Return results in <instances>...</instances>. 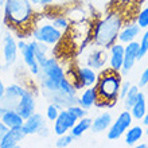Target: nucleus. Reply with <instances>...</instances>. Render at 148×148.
Listing matches in <instances>:
<instances>
[{
	"instance_id": "25",
	"label": "nucleus",
	"mask_w": 148,
	"mask_h": 148,
	"mask_svg": "<svg viewBox=\"0 0 148 148\" xmlns=\"http://www.w3.org/2000/svg\"><path fill=\"white\" fill-rule=\"evenodd\" d=\"M45 12H46V15H47V11H45ZM47 18H49V20L54 24L55 27L58 28V30H61L62 32H66L71 24L70 19L63 12L62 14H55V11H53V15H47Z\"/></svg>"
},
{
	"instance_id": "10",
	"label": "nucleus",
	"mask_w": 148,
	"mask_h": 148,
	"mask_svg": "<svg viewBox=\"0 0 148 148\" xmlns=\"http://www.w3.org/2000/svg\"><path fill=\"white\" fill-rule=\"evenodd\" d=\"M75 123H77V119H75L69 110L61 109L59 116L57 117V120L53 123V132H54L57 136L69 133Z\"/></svg>"
},
{
	"instance_id": "2",
	"label": "nucleus",
	"mask_w": 148,
	"mask_h": 148,
	"mask_svg": "<svg viewBox=\"0 0 148 148\" xmlns=\"http://www.w3.org/2000/svg\"><path fill=\"white\" fill-rule=\"evenodd\" d=\"M124 14L120 10L108 11L93 23L92 32V45L97 47H102L108 50L113 43L117 42L119 32L124 26Z\"/></svg>"
},
{
	"instance_id": "28",
	"label": "nucleus",
	"mask_w": 148,
	"mask_h": 148,
	"mask_svg": "<svg viewBox=\"0 0 148 148\" xmlns=\"http://www.w3.org/2000/svg\"><path fill=\"white\" fill-rule=\"evenodd\" d=\"M74 141H75V139H74V137L71 136V133L69 132V133H65V135L58 136V139H57L54 145L57 148H67V147H70Z\"/></svg>"
},
{
	"instance_id": "20",
	"label": "nucleus",
	"mask_w": 148,
	"mask_h": 148,
	"mask_svg": "<svg viewBox=\"0 0 148 148\" xmlns=\"http://www.w3.org/2000/svg\"><path fill=\"white\" fill-rule=\"evenodd\" d=\"M96 102H97V90L94 86L82 89L81 94L78 96V105H81L84 109L89 110L93 106H96Z\"/></svg>"
},
{
	"instance_id": "16",
	"label": "nucleus",
	"mask_w": 148,
	"mask_h": 148,
	"mask_svg": "<svg viewBox=\"0 0 148 148\" xmlns=\"http://www.w3.org/2000/svg\"><path fill=\"white\" fill-rule=\"evenodd\" d=\"M20 55H22V59H23V63L26 65V67L28 69L30 74L36 77L40 70V66H39L38 61L35 58V53H34V46H32V42L28 40L27 45L24 46V49L20 50Z\"/></svg>"
},
{
	"instance_id": "9",
	"label": "nucleus",
	"mask_w": 148,
	"mask_h": 148,
	"mask_svg": "<svg viewBox=\"0 0 148 148\" xmlns=\"http://www.w3.org/2000/svg\"><path fill=\"white\" fill-rule=\"evenodd\" d=\"M18 40L15 39V36L7 32L3 36V46H1V57H3L4 65L5 67L12 66L14 63H16L18 61Z\"/></svg>"
},
{
	"instance_id": "40",
	"label": "nucleus",
	"mask_w": 148,
	"mask_h": 148,
	"mask_svg": "<svg viewBox=\"0 0 148 148\" xmlns=\"http://www.w3.org/2000/svg\"><path fill=\"white\" fill-rule=\"evenodd\" d=\"M137 148H148V145L145 143H140V144H136Z\"/></svg>"
},
{
	"instance_id": "1",
	"label": "nucleus",
	"mask_w": 148,
	"mask_h": 148,
	"mask_svg": "<svg viewBox=\"0 0 148 148\" xmlns=\"http://www.w3.org/2000/svg\"><path fill=\"white\" fill-rule=\"evenodd\" d=\"M36 10L31 0H4L3 22L18 34V38H31Z\"/></svg>"
},
{
	"instance_id": "30",
	"label": "nucleus",
	"mask_w": 148,
	"mask_h": 148,
	"mask_svg": "<svg viewBox=\"0 0 148 148\" xmlns=\"http://www.w3.org/2000/svg\"><path fill=\"white\" fill-rule=\"evenodd\" d=\"M31 3L35 7L36 12H40V11H46V10L53 8L54 4L57 3V0H31Z\"/></svg>"
},
{
	"instance_id": "35",
	"label": "nucleus",
	"mask_w": 148,
	"mask_h": 148,
	"mask_svg": "<svg viewBox=\"0 0 148 148\" xmlns=\"http://www.w3.org/2000/svg\"><path fill=\"white\" fill-rule=\"evenodd\" d=\"M131 82L129 81H123L121 82V86H120V100H123V98L125 97V94L128 93L129 88H131Z\"/></svg>"
},
{
	"instance_id": "22",
	"label": "nucleus",
	"mask_w": 148,
	"mask_h": 148,
	"mask_svg": "<svg viewBox=\"0 0 148 148\" xmlns=\"http://www.w3.org/2000/svg\"><path fill=\"white\" fill-rule=\"evenodd\" d=\"M144 136V129L141 125H131L124 133V140L125 144L128 147L136 145L141 140V137Z\"/></svg>"
},
{
	"instance_id": "5",
	"label": "nucleus",
	"mask_w": 148,
	"mask_h": 148,
	"mask_svg": "<svg viewBox=\"0 0 148 148\" xmlns=\"http://www.w3.org/2000/svg\"><path fill=\"white\" fill-rule=\"evenodd\" d=\"M66 78L73 84V86L78 92V90L96 85L98 74L88 65H75V66L71 65L66 70Z\"/></svg>"
},
{
	"instance_id": "26",
	"label": "nucleus",
	"mask_w": 148,
	"mask_h": 148,
	"mask_svg": "<svg viewBox=\"0 0 148 148\" xmlns=\"http://www.w3.org/2000/svg\"><path fill=\"white\" fill-rule=\"evenodd\" d=\"M32 42V46H34V53H35V58L38 61V63H40L45 61V59L50 55L51 53V47L46 43H42V42H38L35 39H31Z\"/></svg>"
},
{
	"instance_id": "7",
	"label": "nucleus",
	"mask_w": 148,
	"mask_h": 148,
	"mask_svg": "<svg viewBox=\"0 0 148 148\" xmlns=\"http://www.w3.org/2000/svg\"><path fill=\"white\" fill-rule=\"evenodd\" d=\"M39 66H40V70H39L40 75L50 78L58 84L62 82L63 78H66V69H63L55 55H49Z\"/></svg>"
},
{
	"instance_id": "33",
	"label": "nucleus",
	"mask_w": 148,
	"mask_h": 148,
	"mask_svg": "<svg viewBox=\"0 0 148 148\" xmlns=\"http://www.w3.org/2000/svg\"><path fill=\"white\" fill-rule=\"evenodd\" d=\"M69 112L73 114L77 120H79V119H82V117H85L86 114H88V110L84 109L81 105H78V104H74V105H70L69 108H66Z\"/></svg>"
},
{
	"instance_id": "15",
	"label": "nucleus",
	"mask_w": 148,
	"mask_h": 148,
	"mask_svg": "<svg viewBox=\"0 0 148 148\" xmlns=\"http://www.w3.org/2000/svg\"><path fill=\"white\" fill-rule=\"evenodd\" d=\"M124 50L125 45L120 42L113 43L112 46L108 49V65L109 69L114 71H121L123 62H124Z\"/></svg>"
},
{
	"instance_id": "12",
	"label": "nucleus",
	"mask_w": 148,
	"mask_h": 148,
	"mask_svg": "<svg viewBox=\"0 0 148 148\" xmlns=\"http://www.w3.org/2000/svg\"><path fill=\"white\" fill-rule=\"evenodd\" d=\"M27 88H24L23 85H19V84H11V85L5 86V92H4L3 98L0 100L1 101V105L5 106V108H12L15 109L19 100L22 98V96L24 94Z\"/></svg>"
},
{
	"instance_id": "4",
	"label": "nucleus",
	"mask_w": 148,
	"mask_h": 148,
	"mask_svg": "<svg viewBox=\"0 0 148 148\" xmlns=\"http://www.w3.org/2000/svg\"><path fill=\"white\" fill-rule=\"evenodd\" d=\"M63 35H65V32L58 30L54 24L51 23L49 18H47L46 12L45 11L36 12L34 27L31 30L32 39H35L38 42L46 43L50 47H55L62 42Z\"/></svg>"
},
{
	"instance_id": "13",
	"label": "nucleus",
	"mask_w": 148,
	"mask_h": 148,
	"mask_svg": "<svg viewBox=\"0 0 148 148\" xmlns=\"http://www.w3.org/2000/svg\"><path fill=\"white\" fill-rule=\"evenodd\" d=\"M19 114L23 119H27L28 116H31L34 112H36V98L35 93L31 89H26L24 94L22 96V98L19 100L18 105L15 108Z\"/></svg>"
},
{
	"instance_id": "6",
	"label": "nucleus",
	"mask_w": 148,
	"mask_h": 148,
	"mask_svg": "<svg viewBox=\"0 0 148 148\" xmlns=\"http://www.w3.org/2000/svg\"><path fill=\"white\" fill-rule=\"evenodd\" d=\"M133 117L131 114V110L124 109L123 112L119 113V116L113 120V123L110 124V127L106 131V139L110 141H116L119 139L124 136L125 131L132 125Z\"/></svg>"
},
{
	"instance_id": "41",
	"label": "nucleus",
	"mask_w": 148,
	"mask_h": 148,
	"mask_svg": "<svg viewBox=\"0 0 148 148\" xmlns=\"http://www.w3.org/2000/svg\"><path fill=\"white\" fill-rule=\"evenodd\" d=\"M3 20V8L0 7V22Z\"/></svg>"
},
{
	"instance_id": "31",
	"label": "nucleus",
	"mask_w": 148,
	"mask_h": 148,
	"mask_svg": "<svg viewBox=\"0 0 148 148\" xmlns=\"http://www.w3.org/2000/svg\"><path fill=\"white\" fill-rule=\"evenodd\" d=\"M139 43H140V50H139V55H137V61H141L148 54V28H145V31L143 32Z\"/></svg>"
},
{
	"instance_id": "34",
	"label": "nucleus",
	"mask_w": 148,
	"mask_h": 148,
	"mask_svg": "<svg viewBox=\"0 0 148 148\" xmlns=\"http://www.w3.org/2000/svg\"><path fill=\"white\" fill-rule=\"evenodd\" d=\"M139 86H140V88H145V86H148V65L144 69V71L141 73L140 78H139Z\"/></svg>"
},
{
	"instance_id": "32",
	"label": "nucleus",
	"mask_w": 148,
	"mask_h": 148,
	"mask_svg": "<svg viewBox=\"0 0 148 148\" xmlns=\"http://www.w3.org/2000/svg\"><path fill=\"white\" fill-rule=\"evenodd\" d=\"M59 112H61V108L58 105H55L54 102H50L46 108V120L50 123H54L57 120V117L59 116Z\"/></svg>"
},
{
	"instance_id": "3",
	"label": "nucleus",
	"mask_w": 148,
	"mask_h": 148,
	"mask_svg": "<svg viewBox=\"0 0 148 148\" xmlns=\"http://www.w3.org/2000/svg\"><path fill=\"white\" fill-rule=\"evenodd\" d=\"M120 71H114L112 69H104L100 71L96 82L97 90V108H113L120 100V86H121Z\"/></svg>"
},
{
	"instance_id": "36",
	"label": "nucleus",
	"mask_w": 148,
	"mask_h": 148,
	"mask_svg": "<svg viewBox=\"0 0 148 148\" xmlns=\"http://www.w3.org/2000/svg\"><path fill=\"white\" fill-rule=\"evenodd\" d=\"M7 131H8V127L4 124L3 121L0 120V139H1V137H3L5 133H7Z\"/></svg>"
},
{
	"instance_id": "39",
	"label": "nucleus",
	"mask_w": 148,
	"mask_h": 148,
	"mask_svg": "<svg viewBox=\"0 0 148 148\" xmlns=\"http://www.w3.org/2000/svg\"><path fill=\"white\" fill-rule=\"evenodd\" d=\"M5 109H7V108H5V106H3L1 104H0V119H1V116H3V113L5 112Z\"/></svg>"
},
{
	"instance_id": "8",
	"label": "nucleus",
	"mask_w": 148,
	"mask_h": 148,
	"mask_svg": "<svg viewBox=\"0 0 148 148\" xmlns=\"http://www.w3.org/2000/svg\"><path fill=\"white\" fill-rule=\"evenodd\" d=\"M108 63V50L102 47L93 46L90 43L89 50L85 53V65L92 67L93 70H104L105 65Z\"/></svg>"
},
{
	"instance_id": "37",
	"label": "nucleus",
	"mask_w": 148,
	"mask_h": 148,
	"mask_svg": "<svg viewBox=\"0 0 148 148\" xmlns=\"http://www.w3.org/2000/svg\"><path fill=\"white\" fill-rule=\"evenodd\" d=\"M4 92H5V85H4L3 79H1V77H0V100L3 98V96H4Z\"/></svg>"
},
{
	"instance_id": "38",
	"label": "nucleus",
	"mask_w": 148,
	"mask_h": 148,
	"mask_svg": "<svg viewBox=\"0 0 148 148\" xmlns=\"http://www.w3.org/2000/svg\"><path fill=\"white\" fill-rule=\"evenodd\" d=\"M141 124L144 125V127H148V112L145 113L144 116H143V119H141Z\"/></svg>"
},
{
	"instance_id": "14",
	"label": "nucleus",
	"mask_w": 148,
	"mask_h": 148,
	"mask_svg": "<svg viewBox=\"0 0 148 148\" xmlns=\"http://www.w3.org/2000/svg\"><path fill=\"white\" fill-rule=\"evenodd\" d=\"M139 50H140V43L137 40H133V42H129L125 45L124 62H123V67H121V74H128L133 69L135 63L137 62Z\"/></svg>"
},
{
	"instance_id": "42",
	"label": "nucleus",
	"mask_w": 148,
	"mask_h": 148,
	"mask_svg": "<svg viewBox=\"0 0 148 148\" xmlns=\"http://www.w3.org/2000/svg\"><path fill=\"white\" fill-rule=\"evenodd\" d=\"M144 135H145V136H148V127H147V131L144 132Z\"/></svg>"
},
{
	"instance_id": "21",
	"label": "nucleus",
	"mask_w": 148,
	"mask_h": 148,
	"mask_svg": "<svg viewBox=\"0 0 148 148\" xmlns=\"http://www.w3.org/2000/svg\"><path fill=\"white\" fill-rule=\"evenodd\" d=\"M0 120L3 121L4 124L10 128H18V127H22L24 123V119L19 114V112L16 109H12V108H7L5 112L3 113V116Z\"/></svg>"
},
{
	"instance_id": "27",
	"label": "nucleus",
	"mask_w": 148,
	"mask_h": 148,
	"mask_svg": "<svg viewBox=\"0 0 148 148\" xmlns=\"http://www.w3.org/2000/svg\"><path fill=\"white\" fill-rule=\"evenodd\" d=\"M139 92H140V86L139 85H131L128 93L125 94V97L121 100L123 101V105H124V109H131L133 106V104L136 102L137 96H139Z\"/></svg>"
},
{
	"instance_id": "18",
	"label": "nucleus",
	"mask_w": 148,
	"mask_h": 148,
	"mask_svg": "<svg viewBox=\"0 0 148 148\" xmlns=\"http://www.w3.org/2000/svg\"><path fill=\"white\" fill-rule=\"evenodd\" d=\"M140 34H141V28L136 23V20L135 22H127V23H124V26L121 27L120 32H119L117 42L123 43V45H127L129 42L136 40V38Z\"/></svg>"
},
{
	"instance_id": "29",
	"label": "nucleus",
	"mask_w": 148,
	"mask_h": 148,
	"mask_svg": "<svg viewBox=\"0 0 148 148\" xmlns=\"http://www.w3.org/2000/svg\"><path fill=\"white\" fill-rule=\"evenodd\" d=\"M135 20H136V23L140 26L141 30L148 28V5L143 7L140 11L137 12L136 19H135Z\"/></svg>"
},
{
	"instance_id": "23",
	"label": "nucleus",
	"mask_w": 148,
	"mask_h": 148,
	"mask_svg": "<svg viewBox=\"0 0 148 148\" xmlns=\"http://www.w3.org/2000/svg\"><path fill=\"white\" fill-rule=\"evenodd\" d=\"M129 110H131V114L135 120H141L143 116L147 113V98H145V94L141 90L139 92L136 102L133 104V106Z\"/></svg>"
},
{
	"instance_id": "17",
	"label": "nucleus",
	"mask_w": 148,
	"mask_h": 148,
	"mask_svg": "<svg viewBox=\"0 0 148 148\" xmlns=\"http://www.w3.org/2000/svg\"><path fill=\"white\" fill-rule=\"evenodd\" d=\"M27 136L24 133L22 127L18 128H10L7 133L0 139V148H16Z\"/></svg>"
},
{
	"instance_id": "24",
	"label": "nucleus",
	"mask_w": 148,
	"mask_h": 148,
	"mask_svg": "<svg viewBox=\"0 0 148 148\" xmlns=\"http://www.w3.org/2000/svg\"><path fill=\"white\" fill-rule=\"evenodd\" d=\"M90 127H92V119H89L88 116L82 117V119L77 120V123L74 124V127L70 129L71 136H73L74 139L77 140V139L82 137L86 132H88V131H89Z\"/></svg>"
},
{
	"instance_id": "19",
	"label": "nucleus",
	"mask_w": 148,
	"mask_h": 148,
	"mask_svg": "<svg viewBox=\"0 0 148 148\" xmlns=\"http://www.w3.org/2000/svg\"><path fill=\"white\" fill-rule=\"evenodd\" d=\"M113 114L109 110H105V112L100 113L98 116H96V119L92 120V127H90V131L93 133H104L108 131V128L110 127V124L113 123Z\"/></svg>"
},
{
	"instance_id": "11",
	"label": "nucleus",
	"mask_w": 148,
	"mask_h": 148,
	"mask_svg": "<svg viewBox=\"0 0 148 148\" xmlns=\"http://www.w3.org/2000/svg\"><path fill=\"white\" fill-rule=\"evenodd\" d=\"M46 127H47L46 117L39 112H34L31 116L24 119V123L22 125V128H23L24 133L27 136H30V135H40V132Z\"/></svg>"
}]
</instances>
